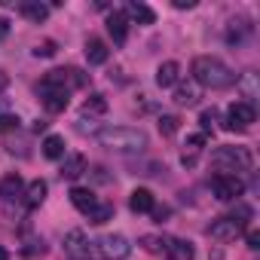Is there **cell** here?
I'll return each mask as SVG.
<instances>
[{
	"instance_id": "obj_36",
	"label": "cell",
	"mask_w": 260,
	"mask_h": 260,
	"mask_svg": "<svg viewBox=\"0 0 260 260\" xmlns=\"http://www.w3.org/2000/svg\"><path fill=\"white\" fill-rule=\"evenodd\" d=\"M10 34V19H0V40Z\"/></svg>"
},
{
	"instance_id": "obj_17",
	"label": "cell",
	"mask_w": 260,
	"mask_h": 260,
	"mask_svg": "<svg viewBox=\"0 0 260 260\" xmlns=\"http://www.w3.org/2000/svg\"><path fill=\"white\" fill-rule=\"evenodd\" d=\"M19 13H22L28 22L40 25V22H46V16H49V7H46V4H40V0H25V4H19Z\"/></svg>"
},
{
	"instance_id": "obj_12",
	"label": "cell",
	"mask_w": 260,
	"mask_h": 260,
	"mask_svg": "<svg viewBox=\"0 0 260 260\" xmlns=\"http://www.w3.org/2000/svg\"><path fill=\"white\" fill-rule=\"evenodd\" d=\"M196 257V248L190 239H172L166 242V260H193Z\"/></svg>"
},
{
	"instance_id": "obj_11",
	"label": "cell",
	"mask_w": 260,
	"mask_h": 260,
	"mask_svg": "<svg viewBox=\"0 0 260 260\" xmlns=\"http://www.w3.org/2000/svg\"><path fill=\"white\" fill-rule=\"evenodd\" d=\"M199 98H202V86H196L193 80H187V83H175V95H172V101H175L178 107H196Z\"/></svg>"
},
{
	"instance_id": "obj_24",
	"label": "cell",
	"mask_w": 260,
	"mask_h": 260,
	"mask_svg": "<svg viewBox=\"0 0 260 260\" xmlns=\"http://www.w3.org/2000/svg\"><path fill=\"white\" fill-rule=\"evenodd\" d=\"M46 193H49V187H46V181H31V187H28V208H37V205H43V199H46Z\"/></svg>"
},
{
	"instance_id": "obj_2",
	"label": "cell",
	"mask_w": 260,
	"mask_h": 260,
	"mask_svg": "<svg viewBox=\"0 0 260 260\" xmlns=\"http://www.w3.org/2000/svg\"><path fill=\"white\" fill-rule=\"evenodd\" d=\"M190 74H193V83H196V86H205V89H226V86L236 83L233 68H230L226 61L214 58V55H199V58L193 61Z\"/></svg>"
},
{
	"instance_id": "obj_20",
	"label": "cell",
	"mask_w": 260,
	"mask_h": 260,
	"mask_svg": "<svg viewBox=\"0 0 260 260\" xmlns=\"http://www.w3.org/2000/svg\"><path fill=\"white\" fill-rule=\"evenodd\" d=\"M22 178L19 175H7V178H0V199L4 202H13V199H19L22 196Z\"/></svg>"
},
{
	"instance_id": "obj_15",
	"label": "cell",
	"mask_w": 260,
	"mask_h": 260,
	"mask_svg": "<svg viewBox=\"0 0 260 260\" xmlns=\"http://www.w3.org/2000/svg\"><path fill=\"white\" fill-rule=\"evenodd\" d=\"M175 83H181V64H178V61H162V64L156 68V86L169 89V86H175Z\"/></svg>"
},
{
	"instance_id": "obj_26",
	"label": "cell",
	"mask_w": 260,
	"mask_h": 260,
	"mask_svg": "<svg viewBox=\"0 0 260 260\" xmlns=\"http://www.w3.org/2000/svg\"><path fill=\"white\" fill-rule=\"evenodd\" d=\"M178 128H181V119H178L175 113H162V116H159V132H162L166 138H172Z\"/></svg>"
},
{
	"instance_id": "obj_28",
	"label": "cell",
	"mask_w": 260,
	"mask_h": 260,
	"mask_svg": "<svg viewBox=\"0 0 260 260\" xmlns=\"http://www.w3.org/2000/svg\"><path fill=\"white\" fill-rule=\"evenodd\" d=\"M141 245L150 254H162L166 251V239H159V236H141Z\"/></svg>"
},
{
	"instance_id": "obj_34",
	"label": "cell",
	"mask_w": 260,
	"mask_h": 260,
	"mask_svg": "<svg viewBox=\"0 0 260 260\" xmlns=\"http://www.w3.org/2000/svg\"><path fill=\"white\" fill-rule=\"evenodd\" d=\"M248 248H251V251H257V248H260V233H254V230L248 233Z\"/></svg>"
},
{
	"instance_id": "obj_6",
	"label": "cell",
	"mask_w": 260,
	"mask_h": 260,
	"mask_svg": "<svg viewBox=\"0 0 260 260\" xmlns=\"http://www.w3.org/2000/svg\"><path fill=\"white\" fill-rule=\"evenodd\" d=\"M211 190H214V196L220 202H233V199H239L245 193V184L236 175H214L211 178Z\"/></svg>"
},
{
	"instance_id": "obj_35",
	"label": "cell",
	"mask_w": 260,
	"mask_h": 260,
	"mask_svg": "<svg viewBox=\"0 0 260 260\" xmlns=\"http://www.w3.org/2000/svg\"><path fill=\"white\" fill-rule=\"evenodd\" d=\"M196 0H175V10H193Z\"/></svg>"
},
{
	"instance_id": "obj_10",
	"label": "cell",
	"mask_w": 260,
	"mask_h": 260,
	"mask_svg": "<svg viewBox=\"0 0 260 260\" xmlns=\"http://www.w3.org/2000/svg\"><path fill=\"white\" fill-rule=\"evenodd\" d=\"M64 251H68L74 260H89V257H92V245H89V239H86L83 230H71V233L64 236Z\"/></svg>"
},
{
	"instance_id": "obj_29",
	"label": "cell",
	"mask_w": 260,
	"mask_h": 260,
	"mask_svg": "<svg viewBox=\"0 0 260 260\" xmlns=\"http://www.w3.org/2000/svg\"><path fill=\"white\" fill-rule=\"evenodd\" d=\"M257 77L254 74H245V80H242V89H245V104H254V92H257V83H254Z\"/></svg>"
},
{
	"instance_id": "obj_40",
	"label": "cell",
	"mask_w": 260,
	"mask_h": 260,
	"mask_svg": "<svg viewBox=\"0 0 260 260\" xmlns=\"http://www.w3.org/2000/svg\"><path fill=\"white\" fill-rule=\"evenodd\" d=\"M0 260H10V251H7L4 245H0Z\"/></svg>"
},
{
	"instance_id": "obj_19",
	"label": "cell",
	"mask_w": 260,
	"mask_h": 260,
	"mask_svg": "<svg viewBox=\"0 0 260 260\" xmlns=\"http://www.w3.org/2000/svg\"><path fill=\"white\" fill-rule=\"evenodd\" d=\"M83 172H86V156H83V153H71V156H64V162H61V178L77 181Z\"/></svg>"
},
{
	"instance_id": "obj_16",
	"label": "cell",
	"mask_w": 260,
	"mask_h": 260,
	"mask_svg": "<svg viewBox=\"0 0 260 260\" xmlns=\"http://www.w3.org/2000/svg\"><path fill=\"white\" fill-rule=\"evenodd\" d=\"M71 205H74L77 211L89 214V211L98 205V199H95V193H92V190H86V187H74V190H71Z\"/></svg>"
},
{
	"instance_id": "obj_5",
	"label": "cell",
	"mask_w": 260,
	"mask_h": 260,
	"mask_svg": "<svg viewBox=\"0 0 260 260\" xmlns=\"http://www.w3.org/2000/svg\"><path fill=\"white\" fill-rule=\"evenodd\" d=\"M95 251L104 260H125L128 254H132V245H128V239L119 236V233H107V236H101L95 242Z\"/></svg>"
},
{
	"instance_id": "obj_13",
	"label": "cell",
	"mask_w": 260,
	"mask_h": 260,
	"mask_svg": "<svg viewBox=\"0 0 260 260\" xmlns=\"http://www.w3.org/2000/svg\"><path fill=\"white\" fill-rule=\"evenodd\" d=\"M128 208L135 214H147V211L156 208V199H153V193L147 187H138V190H132V196H128Z\"/></svg>"
},
{
	"instance_id": "obj_25",
	"label": "cell",
	"mask_w": 260,
	"mask_h": 260,
	"mask_svg": "<svg viewBox=\"0 0 260 260\" xmlns=\"http://www.w3.org/2000/svg\"><path fill=\"white\" fill-rule=\"evenodd\" d=\"M86 217H89V223H107V220L113 217V205H110V202H98Z\"/></svg>"
},
{
	"instance_id": "obj_22",
	"label": "cell",
	"mask_w": 260,
	"mask_h": 260,
	"mask_svg": "<svg viewBox=\"0 0 260 260\" xmlns=\"http://www.w3.org/2000/svg\"><path fill=\"white\" fill-rule=\"evenodd\" d=\"M101 113H107V98L104 95H89L86 101H83V107H80V116L86 119H92V116H101Z\"/></svg>"
},
{
	"instance_id": "obj_4",
	"label": "cell",
	"mask_w": 260,
	"mask_h": 260,
	"mask_svg": "<svg viewBox=\"0 0 260 260\" xmlns=\"http://www.w3.org/2000/svg\"><path fill=\"white\" fill-rule=\"evenodd\" d=\"M43 83L71 92V89H83V86L89 83V74H83L80 68H55V71H49V74L43 77Z\"/></svg>"
},
{
	"instance_id": "obj_31",
	"label": "cell",
	"mask_w": 260,
	"mask_h": 260,
	"mask_svg": "<svg viewBox=\"0 0 260 260\" xmlns=\"http://www.w3.org/2000/svg\"><path fill=\"white\" fill-rule=\"evenodd\" d=\"M199 122H202V135H208V132H214V110H202V116H199Z\"/></svg>"
},
{
	"instance_id": "obj_23",
	"label": "cell",
	"mask_w": 260,
	"mask_h": 260,
	"mask_svg": "<svg viewBox=\"0 0 260 260\" xmlns=\"http://www.w3.org/2000/svg\"><path fill=\"white\" fill-rule=\"evenodd\" d=\"M43 156L46 159H61L64 156V138L61 135H49L43 141Z\"/></svg>"
},
{
	"instance_id": "obj_3",
	"label": "cell",
	"mask_w": 260,
	"mask_h": 260,
	"mask_svg": "<svg viewBox=\"0 0 260 260\" xmlns=\"http://www.w3.org/2000/svg\"><path fill=\"white\" fill-rule=\"evenodd\" d=\"M211 162L220 169V175H226V172H245V169H251V150L248 147H217L214 153H211Z\"/></svg>"
},
{
	"instance_id": "obj_32",
	"label": "cell",
	"mask_w": 260,
	"mask_h": 260,
	"mask_svg": "<svg viewBox=\"0 0 260 260\" xmlns=\"http://www.w3.org/2000/svg\"><path fill=\"white\" fill-rule=\"evenodd\" d=\"M202 144H205V135H190V138H187V150H190V153H199Z\"/></svg>"
},
{
	"instance_id": "obj_7",
	"label": "cell",
	"mask_w": 260,
	"mask_h": 260,
	"mask_svg": "<svg viewBox=\"0 0 260 260\" xmlns=\"http://www.w3.org/2000/svg\"><path fill=\"white\" fill-rule=\"evenodd\" d=\"M254 119H257L254 104L236 101V104L226 110V128H230V132H245V128H251V122H254Z\"/></svg>"
},
{
	"instance_id": "obj_33",
	"label": "cell",
	"mask_w": 260,
	"mask_h": 260,
	"mask_svg": "<svg viewBox=\"0 0 260 260\" xmlns=\"http://www.w3.org/2000/svg\"><path fill=\"white\" fill-rule=\"evenodd\" d=\"M34 55H43V58H49V55H55V43H52V40H46V43H40V46L34 49Z\"/></svg>"
},
{
	"instance_id": "obj_14",
	"label": "cell",
	"mask_w": 260,
	"mask_h": 260,
	"mask_svg": "<svg viewBox=\"0 0 260 260\" xmlns=\"http://www.w3.org/2000/svg\"><path fill=\"white\" fill-rule=\"evenodd\" d=\"M107 34L113 37V43H125V37H128V19H125V13H110L107 16Z\"/></svg>"
},
{
	"instance_id": "obj_8",
	"label": "cell",
	"mask_w": 260,
	"mask_h": 260,
	"mask_svg": "<svg viewBox=\"0 0 260 260\" xmlns=\"http://www.w3.org/2000/svg\"><path fill=\"white\" fill-rule=\"evenodd\" d=\"M245 230V220H236V217H220L208 226V236L217 239V242H233L239 233Z\"/></svg>"
},
{
	"instance_id": "obj_21",
	"label": "cell",
	"mask_w": 260,
	"mask_h": 260,
	"mask_svg": "<svg viewBox=\"0 0 260 260\" xmlns=\"http://www.w3.org/2000/svg\"><path fill=\"white\" fill-rule=\"evenodd\" d=\"M125 19H135L138 25H153L156 22V13L147 4H141V0H132V4H128V16Z\"/></svg>"
},
{
	"instance_id": "obj_1",
	"label": "cell",
	"mask_w": 260,
	"mask_h": 260,
	"mask_svg": "<svg viewBox=\"0 0 260 260\" xmlns=\"http://www.w3.org/2000/svg\"><path fill=\"white\" fill-rule=\"evenodd\" d=\"M95 141L116 153H141L147 147V135L141 128H128V125H104L95 132Z\"/></svg>"
},
{
	"instance_id": "obj_38",
	"label": "cell",
	"mask_w": 260,
	"mask_h": 260,
	"mask_svg": "<svg viewBox=\"0 0 260 260\" xmlns=\"http://www.w3.org/2000/svg\"><path fill=\"white\" fill-rule=\"evenodd\" d=\"M4 113H10V101H7V98H0V116H4Z\"/></svg>"
},
{
	"instance_id": "obj_18",
	"label": "cell",
	"mask_w": 260,
	"mask_h": 260,
	"mask_svg": "<svg viewBox=\"0 0 260 260\" xmlns=\"http://www.w3.org/2000/svg\"><path fill=\"white\" fill-rule=\"evenodd\" d=\"M86 58H89V64H104V61L110 58L107 43L98 40V37H89V40H86Z\"/></svg>"
},
{
	"instance_id": "obj_30",
	"label": "cell",
	"mask_w": 260,
	"mask_h": 260,
	"mask_svg": "<svg viewBox=\"0 0 260 260\" xmlns=\"http://www.w3.org/2000/svg\"><path fill=\"white\" fill-rule=\"evenodd\" d=\"M19 116L16 113H4V116H0V135H4V132H16V128H19Z\"/></svg>"
},
{
	"instance_id": "obj_27",
	"label": "cell",
	"mask_w": 260,
	"mask_h": 260,
	"mask_svg": "<svg viewBox=\"0 0 260 260\" xmlns=\"http://www.w3.org/2000/svg\"><path fill=\"white\" fill-rule=\"evenodd\" d=\"M248 31H251V25H248V22H242V19H239V22H230L226 40H230V43H242V37H245Z\"/></svg>"
},
{
	"instance_id": "obj_37",
	"label": "cell",
	"mask_w": 260,
	"mask_h": 260,
	"mask_svg": "<svg viewBox=\"0 0 260 260\" xmlns=\"http://www.w3.org/2000/svg\"><path fill=\"white\" fill-rule=\"evenodd\" d=\"M10 86V77H7V71H0V92H4Z\"/></svg>"
},
{
	"instance_id": "obj_9",
	"label": "cell",
	"mask_w": 260,
	"mask_h": 260,
	"mask_svg": "<svg viewBox=\"0 0 260 260\" xmlns=\"http://www.w3.org/2000/svg\"><path fill=\"white\" fill-rule=\"evenodd\" d=\"M40 98H43V107H46L49 113H61V110L68 107V101H71V92H64V89H58V86L40 83Z\"/></svg>"
},
{
	"instance_id": "obj_39",
	"label": "cell",
	"mask_w": 260,
	"mask_h": 260,
	"mask_svg": "<svg viewBox=\"0 0 260 260\" xmlns=\"http://www.w3.org/2000/svg\"><path fill=\"white\" fill-rule=\"evenodd\" d=\"M153 214H156V217L162 220V217H169V208H153Z\"/></svg>"
}]
</instances>
